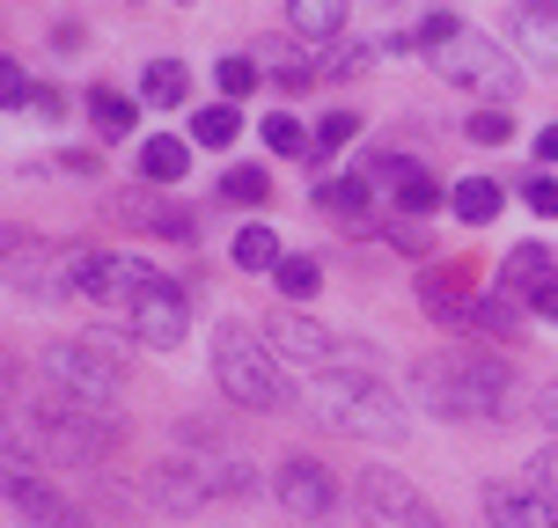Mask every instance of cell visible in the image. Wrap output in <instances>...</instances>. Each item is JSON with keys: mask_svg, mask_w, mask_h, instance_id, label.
I'll return each instance as SVG.
<instances>
[{"mask_svg": "<svg viewBox=\"0 0 558 528\" xmlns=\"http://www.w3.org/2000/svg\"><path fill=\"white\" fill-rule=\"evenodd\" d=\"M434 206H441V184H434V176H426V162L412 169V176H404V184H397V213H434Z\"/></svg>", "mask_w": 558, "mask_h": 528, "instance_id": "cell-26", "label": "cell"}, {"mask_svg": "<svg viewBox=\"0 0 558 528\" xmlns=\"http://www.w3.org/2000/svg\"><path fill=\"white\" fill-rule=\"evenodd\" d=\"M551 279H558V272H551V250H544V243H522V250L500 265V294H514V302H536Z\"/></svg>", "mask_w": 558, "mask_h": 528, "instance_id": "cell-15", "label": "cell"}, {"mask_svg": "<svg viewBox=\"0 0 558 528\" xmlns=\"http://www.w3.org/2000/svg\"><path fill=\"white\" fill-rule=\"evenodd\" d=\"M434 74L456 88H477V96H493V103H507L514 88H522V66L493 45V37H477V29H456L441 52H434Z\"/></svg>", "mask_w": 558, "mask_h": 528, "instance_id": "cell-6", "label": "cell"}, {"mask_svg": "<svg viewBox=\"0 0 558 528\" xmlns=\"http://www.w3.org/2000/svg\"><path fill=\"white\" fill-rule=\"evenodd\" d=\"M0 82H8V111H29V96H37V88H29V74L15 66V59H8V74H0Z\"/></svg>", "mask_w": 558, "mask_h": 528, "instance_id": "cell-37", "label": "cell"}, {"mask_svg": "<svg viewBox=\"0 0 558 528\" xmlns=\"http://www.w3.org/2000/svg\"><path fill=\"white\" fill-rule=\"evenodd\" d=\"M279 294H287V302H308V294H316V286H324V272H316V257H287V265H279Z\"/></svg>", "mask_w": 558, "mask_h": 528, "instance_id": "cell-27", "label": "cell"}, {"mask_svg": "<svg viewBox=\"0 0 558 528\" xmlns=\"http://www.w3.org/2000/svg\"><path fill=\"white\" fill-rule=\"evenodd\" d=\"M265 147H272V155H302V147H316V139L302 133V118H265Z\"/></svg>", "mask_w": 558, "mask_h": 528, "instance_id": "cell-31", "label": "cell"}, {"mask_svg": "<svg viewBox=\"0 0 558 528\" xmlns=\"http://www.w3.org/2000/svg\"><path fill=\"white\" fill-rule=\"evenodd\" d=\"M265 345H272L287 367H308V374H338V360L353 353L338 331H324L316 316H302V308H279V316H265Z\"/></svg>", "mask_w": 558, "mask_h": 528, "instance_id": "cell-9", "label": "cell"}, {"mask_svg": "<svg viewBox=\"0 0 558 528\" xmlns=\"http://www.w3.org/2000/svg\"><path fill=\"white\" fill-rule=\"evenodd\" d=\"M235 272H279V265H287V250H279V235L265 221H251V228H235Z\"/></svg>", "mask_w": 558, "mask_h": 528, "instance_id": "cell-19", "label": "cell"}, {"mask_svg": "<svg viewBox=\"0 0 558 528\" xmlns=\"http://www.w3.org/2000/svg\"><path fill=\"white\" fill-rule=\"evenodd\" d=\"M308 412L324 418L331 433H353V441H375V447H397V441H404V396L383 390L375 374H353V367L316 374Z\"/></svg>", "mask_w": 558, "mask_h": 528, "instance_id": "cell-2", "label": "cell"}, {"mask_svg": "<svg viewBox=\"0 0 558 528\" xmlns=\"http://www.w3.org/2000/svg\"><path fill=\"white\" fill-rule=\"evenodd\" d=\"M265 192H272V184H265V169H257V162H235V169H228V198H235V206H257Z\"/></svg>", "mask_w": 558, "mask_h": 528, "instance_id": "cell-34", "label": "cell"}, {"mask_svg": "<svg viewBox=\"0 0 558 528\" xmlns=\"http://www.w3.org/2000/svg\"><path fill=\"white\" fill-rule=\"evenodd\" d=\"M412 382L441 418H507L514 404V367L500 353H434L412 367Z\"/></svg>", "mask_w": 558, "mask_h": 528, "instance_id": "cell-1", "label": "cell"}, {"mask_svg": "<svg viewBox=\"0 0 558 528\" xmlns=\"http://www.w3.org/2000/svg\"><path fill=\"white\" fill-rule=\"evenodd\" d=\"M184 169H192V139H147L140 147V176L155 184V192H169V184H184Z\"/></svg>", "mask_w": 558, "mask_h": 528, "instance_id": "cell-16", "label": "cell"}, {"mask_svg": "<svg viewBox=\"0 0 558 528\" xmlns=\"http://www.w3.org/2000/svg\"><path fill=\"white\" fill-rule=\"evenodd\" d=\"M147 492H155V506H169V514H198V506L214 500V492H206V470H198L192 455H169V463H155Z\"/></svg>", "mask_w": 558, "mask_h": 528, "instance_id": "cell-14", "label": "cell"}, {"mask_svg": "<svg viewBox=\"0 0 558 528\" xmlns=\"http://www.w3.org/2000/svg\"><path fill=\"white\" fill-rule=\"evenodd\" d=\"M147 286H162L147 257H125V250H74V294H82V302H104V308L125 302V308H133Z\"/></svg>", "mask_w": 558, "mask_h": 528, "instance_id": "cell-8", "label": "cell"}, {"mask_svg": "<svg viewBox=\"0 0 558 528\" xmlns=\"http://www.w3.org/2000/svg\"><path fill=\"white\" fill-rule=\"evenodd\" d=\"M324 213H345V221H353V213H361L367 206V176H345V184H324Z\"/></svg>", "mask_w": 558, "mask_h": 528, "instance_id": "cell-32", "label": "cell"}, {"mask_svg": "<svg viewBox=\"0 0 558 528\" xmlns=\"http://www.w3.org/2000/svg\"><path fill=\"white\" fill-rule=\"evenodd\" d=\"M463 133H471L477 147H507V139H514V118L507 111H477V118H463Z\"/></svg>", "mask_w": 558, "mask_h": 528, "instance_id": "cell-33", "label": "cell"}, {"mask_svg": "<svg viewBox=\"0 0 558 528\" xmlns=\"http://www.w3.org/2000/svg\"><path fill=\"white\" fill-rule=\"evenodd\" d=\"M536 155H544V162H558V125H544V133H536Z\"/></svg>", "mask_w": 558, "mask_h": 528, "instance_id": "cell-41", "label": "cell"}, {"mask_svg": "<svg viewBox=\"0 0 558 528\" xmlns=\"http://www.w3.org/2000/svg\"><path fill=\"white\" fill-rule=\"evenodd\" d=\"M353 15V0H287V29L294 37H338Z\"/></svg>", "mask_w": 558, "mask_h": 528, "instance_id": "cell-18", "label": "cell"}, {"mask_svg": "<svg viewBox=\"0 0 558 528\" xmlns=\"http://www.w3.org/2000/svg\"><path fill=\"white\" fill-rule=\"evenodd\" d=\"M59 111H66V96H59V88H37V96H29V118H45V125H52Z\"/></svg>", "mask_w": 558, "mask_h": 528, "instance_id": "cell-39", "label": "cell"}, {"mask_svg": "<svg viewBox=\"0 0 558 528\" xmlns=\"http://www.w3.org/2000/svg\"><path fill=\"white\" fill-rule=\"evenodd\" d=\"M353 133H361V111H324V125H316V147H308V155L324 162V155H338Z\"/></svg>", "mask_w": 558, "mask_h": 528, "instance_id": "cell-29", "label": "cell"}, {"mask_svg": "<svg viewBox=\"0 0 558 528\" xmlns=\"http://www.w3.org/2000/svg\"><path fill=\"white\" fill-rule=\"evenodd\" d=\"M390 250H404V257H426V235H418V228H404V221H397V235H390Z\"/></svg>", "mask_w": 558, "mask_h": 528, "instance_id": "cell-40", "label": "cell"}, {"mask_svg": "<svg viewBox=\"0 0 558 528\" xmlns=\"http://www.w3.org/2000/svg\"><path fill=\"white\" fill-rule=\"evenodd\" d=\"M514 15H558V0H514Z\"/></svg>", "mask_w": 558, "mask_h": 528, "instance_id": "cell-42", "label": "cell"}, {"mask_svg": "<svg viewBox=\"0 0 558 528\" xmlns=\"http://www.w3.org/2000/svg\"><path fill=\"white\" fill-rule=\"evenodd\" d=\"M23 412H29V426L45 433V447H52L59 463H104V447L118 441V412H96V404L52 390V382H45V396L23 404Z\"/></svg>", "mask_w": 558, "mask_h": 528, "instance_id": "cell-4", "label": "cell"}, {"mask_svg": "<svg viewBox=\"0 0 558 528\" xmlns=\"http://www.w3.org/2000/svg\"><path fill=\"white\" fill-rule=\"evenodd\" d=\"M514 45L544 66H558V15H514Z\"/></svg>", "mask_w": 558, "mask_h": 528, "instance_id": "cell-24", "label": "cell"}, {"mask_svg": "<svg viewBox=\"0 0 558 528\" xmlns=\"http://www.w3.org/2000/svg\"><path fill=\"white\" fill-rule=\"evenodd\" d=\"M140 96H147L155 111H177V103L192 96V66H184V59H147V74H140Z\"/></svg>", "mask_w": 558, "mask_h": 528, "instance_id": "cell-17", "label": "cell"}, {"mask_svg": "<svg viewBox=\"0 0 558 528\" xmlns=\"http://www.w3.org/2000/svg\"><path fill=\"white\" fill-rule=\"evenodd\" d=\"M235 133H243V103H206V111H192V147H235Z\"/></svg>", "mask_w": 558, "mask_h": 528, "instance_id": "cell-22", "label": "cell"}, {"mask_svg": "<svg viewBox=\"0 0 558 528\" xmlns=\"http://www.w3.org/2000/svg\"><path fill=\"white\" fill-rule=\"evenodd\" d=\"M118 213L140 228H155V235H169V243H192V213L184 206H147V198H118Z\"/></svg>", "mask_w": 558, "mask_h": 528, "instance_id": "cell-20", "label": "cell"}, {"mask_svg": "<svg viewBox=\"0 0 558 528\" xmlns=\"http://www.w3.org/2000/svg\"><path fill=\"white\" fill-rule=\"evenodd\" d=\"M448 206H456V221L485 228L493 213H500V184H493V176H463V184L448 192Z\"/></svg>", "mask_w": 558, "mask_h": 528, "instance_id": "cell-21", "label": "cell"}, {"mask_svg": "<svg viewBox=\"0 0 558 528\" xmlns=\"http://www.w3.org/2000/svg\"><path fill=\"white\" fill-rule=\"evenodd\" d=\"M367 66V45H353V37H345V45H331V52L316 59V82H338V74H361Z\"/></svg>", "mask_w": 558, "mask_h": 528, "instance_id": "cell-30", "label": "cell"}, {"mask_svg": "<svg viewBox=\"0 0 558 528\" xmlns=\"http://www.w3.org/2000/svg\"><path fill=\"white\" fill-rule=\"evenodd\" d=\"M522 198H530L544 221H558V176H530V184H522Z\"/></svg>", "mask_w": 558, "mask_h": 528, "instance_id": "cell-35", "label": "cell"}, {"mask_svg": "<svg viewBox=\"0 0 558 528\" xmlns=\"http://www.w3.org/2000/svg\"><path fill=\"white\" fill-rule=\"evenodd\" d=\"M536 426H551V441H558V382H544V390H536Z\"/></svg>", "mask_w": 558, "mask_h": 528, "instance_id": "cell-38", "label": "cell"}, {"mask_svg": "<svg viewBox=\"0 0 558 528\" xmlns=\"http://www.w3.org/2000/svg\"><path fill=\"white\" fill-rule=\"evenodd\" d=\"M530 477H536V484H544V492H551V500H558V441H544V447H536Z\"/></svg>", "mask_w": 558, "mask_h": 528, "instance_id": "cell-36", "label": "cell"}, {"mask_svg": "<svg viewBox=\"0 0 558 528\" xmlns=\"http://www.w3.org/2000/svg\"><path fill=\"white\" fill-rule=\"evenodd\" d=\"M125 316H133V337H140V345H162V353H169L177 337L192 331V294L162 279V286H147V294H140Z\"/></svg>", "mask_w": 558, "mask_h": 528, "instance_id": "cell-12", "label": "cell"}, {"mask_svg": "<svg viewBox=\"0 0 558 528\" xmlns=\"http://www.w3.org/2000/svg\"><path fill=\"white\" fill-rule=\"evenodd\" d=\"M37 374H45L52 390L96 404V412H118V360L104 345H88V337H52V345L37 353Z\"/></svg>", "mask_w": 558, "mask_h": 528, "instance_id": "cell-5", "label": "cell"}, {"mask_svg": "<svg viewBox=\"0 0 558 528\" xmlns=\"http://www.w3.org/2000/svg\"><path fill=\"white\" fill-rule=\"evenodd\" d=\"M198 470H206V492H214V500H243V492L257 484V477L243 470L235 455H214V463H198Z\"/></svg>", "mask_w": 558, "mask_h": 528, "instance_id": "cell-25", "label": "cell"}, {"mask_svg": "<svg viewBox=\"0 0 558 528\" xmlns=\"http://www.w3.org/2000/svg\"><path fill=\"white\" fill-rule=\"evenodd\" d=\"M361 521L367 528H441V514L418 500L397 470H367L361 477Z\"/></svg>", "mask_w": 558, "mask_h": 528, "instance_id": "cell-10", "label": "cell"}, {"mask_svg": "<svg viewBox=\"0 0 558 528\" xmlns=\"http://www.w3.org/2000/svg\"><path fill=\"white\" fill-rule=\"evenodd\" d=\"M133 96H118V88H88V125H96V133L104 139H125L133 133Z\"/></svg>", "mask_w": 558, "mask_h": 528, "instance_id": "cell-23", "label": "cell"}, {"mask_svg": "<svg viewBox=\"0 0 558 528\" xmlns=\"http://www.w3.org/2000/svg\"><path fill=\"white\" fill-rule=\"evenodd\" d=\"M485 521L493 528H558V500L544 492V484L493 477V484H485Z\"/></svg>", "mask_w": 558, "mask_h": 528, "instance_id": "cell-13", "label": "cell"}, {"mask_svg": "<svg viewBox=\"0 0 558 528\" xmlns=\"http://www.w3.org/2000/svg\"><path fill=\"white\" fill-rule=\"evenodd\" d=\"M8 500H15V514H23L29 528H88V514L74 500H59L52 484L37 477V463H29V433L15 426V441H8Z\"/></svg>", "mask_w": 558, "mask_h": 528, "instance_id": "cell-7", "label": "cell"}, {"mask_svg": "<svg viewBox=\"0 0 558 528\" xmlns=\"http://www.w3.org/2000/svg\"><path fill=\"white\" fill-rule=\"evenodd\" d=\"M272 500L287 506L294 521H324V514L338 506V477L324 470L316 455H287V463L272 470Z\"/></svg>", "mask_w": 558, "mask_h": 528, "instance_id": "cell-11", "label": "cell"}, {"mask_svg": "<svg viewBox=\"0 0 558 528\" xmlns=\"http://www.w3.org/2000/svg\"><path fill=\"white\" fill-rule=\"evenodd\" d=\"M214 382H221V396L243 404V412H272V404H287L279 353L265 345V331H243V323H221V331H214Z\"/></svg>", "mask_w": 558, "mask_h": 528, "instance_id": "cell-3", "label": "cell"}, {"mask_svg": "<svg viewBox=\"0 0 558 528\" xmlns=\"http://www.w3.org/2000/svg\"><path fill=\"white\" fill-rule=\"evenodd\" d=\"M214 82H221V103H243V96L257 88V66L243 52H235V59H214Z\"/></svg>", "mask_w": 558, "mask_h": 528, "instance_id": "cell-28", "label": "cell"}]
</instances>
